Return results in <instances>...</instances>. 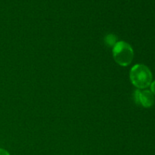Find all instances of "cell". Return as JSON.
Instances as JSON below:
<instances>
[{
  "mask_svg": "<svg viewBox=\"0 0 155 155\" xmlns=\"http://www.w3.org/2000/svg\"><path fill=\"white\" fill-rule=\"evenodd\" d=\"M132 83L139 89H146L152 83V74L149 68L142 64L134 65L130 70Z\"/></svg>",
  "mask_w": 155,
  "mask_h": 155,
  "instance_id": "6da1fadb",
  "label": "cell"
},
{
  "mask_svg": "<svg viewBox=\"0 0 155 155\" xmlns=\"http://www.w3.org/2000/svg\"><path fill=\"white\" fill-rule=\"evenodd\" d=\"M113 57L118 64L127 67L133 61L134 51L130 44L124 41H120L114 45Z\"/></svg>",
  "mask_w": 155,
  "mask_h": 155,
  "instance_id": "7a4b0ae2",
  "label": "cell"
},
{
  "mask_svg": "<svg viewBox=\"0 0 155 155\" xmlns=\"http://www.w3.org/2000/svg\"><path fill=\"white\" fill-rule=\"evenodd\" d=\"M135 101L137 104H141L144 107H151L154 103V97L151 90H137L134 93Z\"/></svg>",
  "mask_w": 155,
  "mask_h": 155,
  "instance_id": "3957f363",
  "label": "cell"
},
{
  "mask_svg": "<svg viewBox=\"0 0 155 155\" xmlns=\"http://www.w3.org/2000/svg\"><path fill=\"white\" fill-rule=\"evenodd\" d=\"M105 42L110 46H114L117 43V38L114 35H107L105 37Z\"/></svg>",
  "mask_w": 155,
  "mask_h": 155,
  "instance_id": "277c9868",
  "label": "cell"
},
{
  "mask_svg": "<svg viewBox=\"0 0 155 155\" xmlns=\"http://www.w3.org/2000/svg\"><path fill=\"white\" fill-rule=\"evenodd\" d=\"M150 86H151V92H152L153 95H155V80L151 83Z\"/></svg>",
  "mask_w": 155,
  "mask_h": 155,
  "instance_id": "5b68a950",
  "label": "cell"
},
{
  "mask_svg": "<svg viewBox=\"0 0 155 155\" xmlns=\"http://www.w3.org/2000/svg\"><path fill=\"white\" fill-rule=\"evenodd\" d=\"M0 155H10V154L6 150L3 149V148H0Z\"/></svg>",
  "mask_w": 155,
  "mask_h": 155,
  "instance_id": "8992f818",
  "label": "cell"
}]
</instances>
